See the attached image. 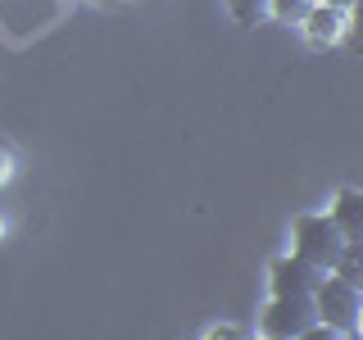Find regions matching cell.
<instances>
[{"instance_id": "1", "label": "cell", "mask_w": 363, "mask_h": 340, "mask_svg": "<svg viewBox=\"0 0 363 340\" xmlns=\"http://www.w3.org/2000/svg\"><path fill=\"white\" fill-rule=\"evenodd\" d=\"M264 336L272 340H304V336H336L332 327H323L313 295H272L264 309Z\"/></svg>"}, {"instance_id": "2", "label": "cell", "mask_w": 363, "mask_h": 340, "mask_svg": "<svg viewBox=\"0 0 363 340\" xmlns=\"http://www.w3.org/2000/svg\"><path fill=\"white\" fill-rule=\"evenodd\" d=\"M313 300H318L323 327H332L336 336H363V290L359 286H350L345 277L327 272Z\"/></svg>"}, {"instance_id": "3", "label": "cell", "mask_w": 363, "mask_h": 340, "mask_svg": "<svg viewBox=\"0 0 363 340\" xmlns=\"http://www.w3.org/2000/svg\"><path fill=\"white\" fill-rule=\"evenodd\" d=\"M340 249H345V236H340V227L332 222V213H304V218H295V254H300L304 264L332 272Z\"/></svg>"}, {"instance_id": "4", "label": "cell", "mask_w": 363, "mask_h": 340, "mask_svg": "<svg viewBox=\"0 0 363 340\" xmlns=\"http://www.w3.org/2000/svg\"><path fill=\"white\" fill-rule=\"evenodd\" d=\"M327 272L304 264L300 254H286L277 259V264L268 268V281H272V295H318V286H323Z\"/></svg>"}, {"instance_id": "5", "label": "cell", "mask_w": 363, "mask_h": 340, "mask_svg": "<svg viewBox=\"0 0 363 340\" xmlns=\"http://www.w3.org/2000/svg\"><path fill=\"white\" fill-rule=\"evenodd\" d=\"M300 28H304V37H309L313 45H340V41H345V32H350V9L323 5V0H318V9L300 23Z\"/></svg>"}, {"instance_id": "6", "label": "cell", "mask_w": 363, "mask_h": 340, "mask_svg": "<svg viewBox=\"0 0 363 340\" xmlns=\"http://www.w3.org/2000/svg\"><path fill=\"white\" fill-rule=\"evenodd\" d=\"M332 222L340 227L345 241H363V191H336Z\"/></svg>"}, {"instance_id": "7", "label": "cell", "mask_w": 363, "mask_h": 340, "mask_svg": "<svg viewBox=\"0 0 363 340\" xmlns=\"http://www.w3.org/2000/svg\"><path fill=\"white\" fill-rule=\"evenodd\" d=\"M336 277H345L350 286H359L363 290V241H345V249H340V259H336Z\"/></svg>"}, {"instance_id": "8", "label": "cell", "mask_w": 363, "mask_h": 340, "mask_svg": "<svg viewBox=\"0 0 363 340\" xmlns=\"http://www.w3.org/2000/svg\"><path fill=\"white\" fill-rule=\"evenodd\" d=\"M227 5H232V18L241 28H255V23H264L272 14V0H227Z\"/></svg>"}, {"instance_id": "9", "label": "cell", "mask_w": 363, "mask_h": 340, "mask_svg": "<svg viewBox=\"0 0 363 340\" xmlns=\"http://www.w3.org/2000/svg\"><path fill=\"white\" fill-rule=\"evenodd\" d=\"M318 9V0H272V18L281 23H304Z\"/></svg>"}, {"instance_id": "10", "label": "cell", "mask_w": 363, "mask_h": 340, "mask_svg": "<svg viewBox=\"0 0 363 340\" xmlns=\"http://www.w3.org/2000/svg\"><path fill=\"white\" fill-rule=\"evenodd\" d=\"M18 164H23V159H18V150L5 141V136H0V191H5L9 181L18 177Z\"/></svg>"}, {"instance_id": "11", "label": "cell", "mask_w": 363, "mask_h": 340, "mask_svg": "<svg viewBox=\"0 0 363 340\" xmlns=\"http://www.w3.org/2000/svg\"><path fill=\"white\" fill-rule=\"evenodd\" d=\"M350 45H354V50H363V0H354V5H350Z\"/></svg>"}, {"instance_id": "12", "label": "cell", "mask_w": 363, "mask_h": 340, "mask_svg": "<svg viewBox=\"0 0 363 340\" xmlns=\"http://www.w3.org/2000/svg\"><path fill=\"white\" fill-rule=\"evenodd\" d=\"M323 5H340V9H350V5H354V0H323Z\"/></svg>"}, {"instance_id": "13", "label": "cell", "mask_w": 363, "mask_h": 340, "mask_svg": "<svg viewBox=\"0 0 363 340\" xmlns=\"http://www.w3.org/2000/svg\"><path fill=\"white\" fill-rule=\"evenodd\" d=\"M0 241H5V213H0Z\"/></svg>"}, {"instance_id": "14", "label": "cell", "mask_w": 363, "mask_h": 340, "mask_svg": "<svg viewBox=\"0 0 363 340\" xmlns=\"http://www.w3.org/2000/svg\"><path fill=\"white\" fill-rule=\"evenodd\" d=\"M105 5H123V0H105Z\"/></svg>"}]
</instances>
